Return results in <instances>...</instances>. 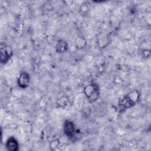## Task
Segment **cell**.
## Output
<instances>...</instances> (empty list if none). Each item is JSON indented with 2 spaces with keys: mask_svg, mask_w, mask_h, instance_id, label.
Instances as JSON below:
<instances>
[{
  "mask_svg": "<svg viewBox=\"0 0 151 151\" xmlns=\"http://www.w3.org/2000/svg\"><path fill=\"white\" fill-rule=\"evenodd\" d=\"M140 97V93L137 90H133L126 94L120 99L116 107L118 112H123L126 109H129L138 102Z\"/></svg>",
  "mask_w": 151,
  "mask_h": 151,
  "instance_id": "1",
  "label": "cell"
},
{
  "mask_svg": "<svg viewBox=\"0 0 151 151\" xmlns=\"http://www.w3.org/2000/svg\"><path fill=\"white\" fill-rule=\"evenodd\" d=\"M84 92L90 102L96 101L100 95L99 86L95 82H93L84 87Z\"/></svg>",
  "mask_w": 151,
  "mask_h": 151,
  "instance_id": "2",
  "label": "cell"
},
{
  "mask_svg": "<svg viewBox=\"0 0 151 151\" xmlns=\"http://www.w3.org/2000/svg\"><path fill=\"white\" fill-rule=\"evenodd\" d=\"M13 54V51L10 46L5 43L1 42L0 47V60L2 64H6Z\"/></svg>",
  "mask_w": 151,
  "mask_h": 151,
  "instance_id": "3",
  "label": "cell"
},
{
  "mask_svg": "<svg viewBox=\"0 0 151 151\" xmlns=\"http://www.w3.org/2000/svg\"><path fill=\"white\" fill-rule=\"evenodd\" d=\"M76 126L74 122L70 120H65L64 123V132L65 136L70 140H73L76 136Z\"/></svg>",
  "mask_w": 151,
  "mask_h": 151,
  "instance_id": "4",
  "label": "cell"
},
{
  "mask_svg": "<svg viewBox=\"0 0 151 151\" xmlns=\"http://www.w3.org/2000/svg\"><path fill=\"white\" fill-rule=\"evenodd\" d=\"M29 81V74L28 73L24 71L20 74L17 80V83L19 87H20L22 88H25L28 86Z\"/></svg>",
  "mask_w": 151,
  "mask_h": 151,
  "instance_id": "5",
  "label": "cell"
},
{
  "mask_svg": "<svg viewBox=\"0 0 151 151\" xmlns=\"http://www.w3.org/2000/svg\"><path fill=\"white\" fill-rule=\"evenodd\" d=\"M6 150L11 151H17L19 149V143L14 137H10L5 143Z\"/></svg>",
  "mask_w": 151,
  "mask_h": 151,
  "instance_id": "6",
  "label": "cell"
},
{
  "mask_svg": "<svg viewBox=\"0 0 151 151\" xmlns=\"http://www.w3.org/2000/svg\"><path fill=\"white\" fill-rule=\"evenodd\" d=\"M68 47V44L66 41L64 40H60L56 44L55 50L58 53H63L67 51Z\"/></svg>",
  "mask_w": 151,
  "mask_h": 151,
  "instance_id": "7",
  "label": "cell"
}]
</instances>
